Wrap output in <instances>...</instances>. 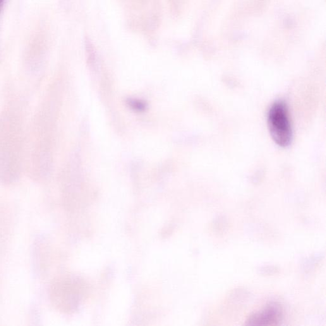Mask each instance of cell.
<instances>
[{
  "label": "cell",
  "instance_id": "obj_3",
  "mask_svg": "<svg viewBox=\"0 0 326 326\" xmlns=\"http://www.w3.org/2000/svg\"><path fill=\"white\" fill-rule=\"evenodd\" d=\"M86 50L88 55V61L89 64L91 67L95 68L96 64H97V54H96L95 50L92 43H91L90 39L86 38L85 41Z\"/></svg>",
  "mask_w": 326,
  "mask_h": 326
},
{
  "label": "cell",
  "instance_id": "obj_4",
  "mask_svg": "<svg viewBox=\"0 0 326 326\" xmlns=\"http://www.w3.org/2000/svg\"><path fill=\"white\" fill-rule=\"evenodd\" d=\"M128 105L136 112H143L147 109V104L143 101L136 99H129Z\"/></svg>",
  "mask_w": 326,
  "mask_h": 326
},
{
  "label": "cell",
  "instance_id": "obj_5",
  "mask_svg": "<svg viewBox=\"0 0 326 326\" xmlns=\"http://www.w3.org/2000/svg\"><path fill=\"white\" fill-rule=\"evenodd\" d=\"M5 1H6V0H0V11H1L2 8H3Z\"/></svg>",
  "mask_w": 326,
  "mask_h": 326
},
{
  "label": "cell",
  "instance_id": "obj_1",
  "mask_svg": "<svg viewBox=\"0 0 326 326\" xmlns=\"http://www.w3.org/2000/svg\"><path fill=\"white\" fill-rule=\"evenodd\" d=\"M268 126L271 136L280 147L291 144L292 129L288 108L282 101L275 102L268 114Z\"/></svg>",
  "mask_w": 326,
  "mask_h": 326
},
{
  "label": "cell",
  "instance_id": "obj_2",
  "mask_svg": "<svg viewBox=\"0 0 326 326\" xmlns=\"http://www.w3.org/2000/svg\"><path fill=\"white\" fill-rule=\"evenodd\" d=\"M282 311L279 305L271 303L265 308L250 316L247 323L251 325H276L282 320Z\"/></svg>",
  "mask_w": 326,
  "mask_h": 326
}]
</instances>
